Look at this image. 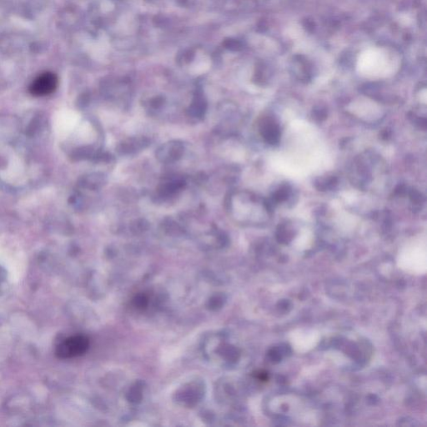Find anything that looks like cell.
<instances>
[{
  "mask_svg": "<svg viewBox=\"0 0 427 427\" xmlns=\"http://www.w3.org/2000/svg\"><path fill=\"white\" fill-rule=\"evenodd\" d=\"M184 145L180 141H171L162 145L156 153L157 158L164 163L174 162L181 158Z\"/></svg>",
  "mask_w": 427,
  "mask_h": 427,
  "instance_id": "cell-4",
  "label": "cell"
},
{
  "mask_svg": "<svg viewBox=\"0 0 427 427\" xmlns=\"http://www.w3.org/2000/svg\"><path fill=\"white\" fill-rule=\"evenodd\" d=\"M261 133L266 143L277 144L280 139V128L279 124L273 117H264L261 125Z\"/></svg>",
  "mask_w": 427,
  "mask_h": 427,
  "instance_id": "cell-5",
  "label": "cell"
},
{
  "mask_svg": "<svg viewBox=\"0 0 427 427\" xmlns=\"http://www.w3.org/2000/svg\"><path fill=\"white\" fill-rule=\"evenodd\" d=\"M149 145V140L146 138H133L123 142L118 147L119 151L122 154H130L135 152L137 150H142Z\"/></svg>",
  "mask_w": 427,
  "mask_h": 427,
  "instance_id": "cell-6",
  "label": "cell"
},
{
  "mask_svg": "<svg viewBox=\"0 0 427 427\" xmlns=\"http://www.w3.org/2000/svg\"><path fill=\"white\" fill-rule=\"evenodd\" d=\"M205 109H206V107H205V103H204V101L197 99L190 107L189 112H190V114L192 115V116L199 118L203 116Z\"/></svg>",
  "mask_w": 427,
  "mask_h": 427,
  "instance_id": "cell-9",
  "label": "cell"
},
{
  "mask_svg": "<svg viewBox=\"0 0 427 427\" xmlns=\"http://www.w3.org/2000/svg\"><path fill=\"white\" fill-rule=\"evenodd\" d=\"M58 78L55 74L46 72L37 77L30 87V91L34 96L50 95L57 89Z\"/></svg>",
  "mask_w": 427,
  "mask_h": 427,
  "instance_id": "cell-3",
  "label": "cell"
},
{
  "mask_svg": "<svg viewBox=\"0 0 427 427\" xmlns=\"http://www.w3.org/2000/svg\"><path fill=\"white\" fill-rule=\"evenodd\" d=\"M291 195V188L288 185H284L273 195V200L275 203H280L287 200Z\"/></svg>",
  "mask_w": 427,
  "mask_h": 427,
  "instance_id": "cell-8",
  "label": "cell"
},
{
  "mask_svg": "<svg viewBox=\"0 0 427 427\" xmlns=\"http://www.w3.org/2000/svg\"><path fill=\"white\" fill-rule=\"evenodd\" d=\"M204 394V387L201 381H193L178 391L176 400L182 405L192 407L201 400Z\"/></svg>",
  "mask_w": 427,
  "mask_h": 427,
  "instance_id": "cell-2",
  "label": "cell"
},
{
  "mask_svg": "<svg viewBox=\"0 0 427 427\" xmlns=\"http://www.w3.org/2000/svg\"><path fill=\"white\" fill-rule=\"evenodd\" d=\"M410 198H411V201L413 203V204H416V205H420V204H422L423 203V200H424V198H423V196H422V194L418 192L417 191H411V193H410Z\"/></svg>",
  "mask_w": 427,
  "mask_h": 427,
  "instance_id": "cell-11",
  "label": "cell"
},
{
  "mask_svg": "<svg viewBox=\"0 0 427 427\" xmlns=\"http://www.w3.org/2000/svg\"><path fill=\"white\" fill-rule=\"evenodd\" d=\"M336 184H337V180L335 176L327 177V178L316 180V186L319 191H325L334 188Z\"/></svg>",
  "mask_w": 427,
  "mask_h": 427,
  "instance_id": "cell-7",
  "label": "cell"
},
{
  "mask_svg": "<svg viewBox=\"0 0 427 427\" xmlns=\"http://www.w3.org/2000/svg\"><path fill=\"white\" fill-rule=\"evenodd\" d=\"M141 385L136 383L133 385L128 393V399L131 402L137 403L140 401L143 397V389Z\"/></svg>",
  "mask_w": 427,
  "mask_h": 427,
  "instance_id": "cell-10",
  "label": "cell"
},
{
  "mask_svg": "<svg viewBox=\"0 0 427 427\" xmlns=\"http://www.w3.org/2000/svg\"><path fill=\"white\" fill-rule=\"evenodd\" d=\"M314 114V118L316 119V120H319V121H321V120H325L327 116V109H323L322 107H317L315 109L313 112Z\"/></svg>",
  "mask_w": 427,
  "mask_h": 427,
  "instance_id": "cell-12",
  "label": "cell"
},
{
  "mask_svg": "<svg viewBox=\"0 0 427 427\" xmlns=\"http://www.w3.org/2000/svg\"><path fill=\"white\" fill-rule=\"evenodd\" d=\"M90 347V340L85 335H72L62 340L56 347V355L60 359H72L81 357Z\"/></svg>",
  "mask_w": 427,
  "mask_h": 427,
  "instance_id": "cell-1",
  "label": "cell"
}]
</instances>
